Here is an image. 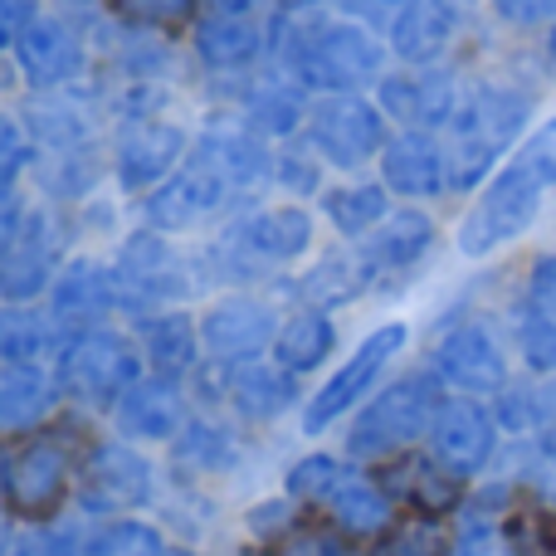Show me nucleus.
<instances>
[{
    "mask_svg": "<svg viewBox=\"0 0 556 556\" xmlns=\"http://www.w3.org/2000/svg\"><path fill=\"white\" fill-rule=\"evenodd\" d=\"M269 172V156L254 137L244 132H205L195 156L176 176H166L147 201V225L152 230H186L201 215H211L215 205H225V195L254 186Z\"/></svg>",
    "mask_w": 556,
    "mask_h": 556,
    "instance_id": "nucleus-1",
    "label": "nucleus"
},
{
    "mask_svg": "<svg viewBox=\"0 0 556 556\" xmlns=\"http://www.w3.org/2000/svg\"><path fill=\"white\" fill-rule=\"evenodd\" d=\"M78 464H84V450L64 430H35L10 440L5 469H0L10 518L49 522L68 498V489H78Z\"/></svg>",
    "mask_w": 556,
    "mask_h": 556,
    "instance_id": "nucleus-2",
    "label": "nucleus"
},
{
    "mask_svg": "<svg viewBox=\"0 0 556 556\" xmlns=\"http://www.w3.org/2000/svg\"><path fill=\"white\" fill-rule=\"evenodd\" d=\"M440 376H401L391 391H381L362 415L352 420L346 454L352 459H401L420 440H430L440 420Z\"/></svg>",
    "mask_w": 556,
    "mask_h": 556,
    "instance_id": "nucleus-3",
    "label": "nucleus"
},
{
    "mask_svg": "<svg viewBox=\"0 0 556 556\" xmlns=\"http://www.w3.org/2000/svg\"><path fill=\"white\" fill-rule=\"evenodd\" d=\"M528 113L532 98L518 88H473L469 98H459V113L450 117V186H479L503 156V147L528 127Z\"/></svg>",
    "mask_w": 556,
    "mask_h": 556,
    "instance_id": "nucleus-4",
    "label": "nucleus"
},
{
    "mask_svg": "<svg viewBox=\"0 0 556 556\" xmlns=\"http://www.w3.org/2000/svg\"><path fill=\"white\" fill-rule=\"evenodd\" d=\"M542 191H547V186H542V176L528 172V166L513 156V162L489 181V191L479 195V205L464 215L459 250L469 254V260H483V254L503 250L508 240H518V235L538 220Z\"/></svg>",
    "mask_w": 556,
    "mask_h": 556,
    "instance_id": "nucleus-5",
    "label": "nucleus"
},
{
    "mask_svg": "<svg viewBox=\"0 0 556 556\" xmlns=\"http://www.w3.org/2000/svg\"><path fill=\"white\" fill-rule=\"evenodd\" d=\"M298 78L323 93H352L366 78L381 74V45L362 25H307L288 49Z\"/></svg>",
    "mask_w": 556,
    "mask_h": 556,
    "instance_id": "nucleus-6",
    "label": "nucleus"
},
{
    "mask_svg": "<svg viewBox=\"0 0 556 556\" xmlns=\"http://www.w3.org/2000/svg\"><path fill=\"white\" fill-rule=\"evenodd\" d=\"M137 381H142L137 352L113 332L88 327L59 352V386L84 405H117Z\"/></svg>",
    "mask_w": 556,
    "mask_h": 556,
    "instance_id": "nucleus-7",
    "label": "nucleus"
},
{
    "mask_svg": "<svg viewBox=\"0 0 556 556\" xmlns=\"http://www.w3.org/2000/svg\"><path fill=\"white\" fill-rule=\"evenodd\" d=\"M313 250V215L298 211V205H278V211H260L230 230L215 254H230L225 278H250L260 269H283V264L303 260Z\"/></svg>",
    "mask_w": 556,
    "mask_h": 556,
    "instance_id": "nucleus-8",
    "label": "nucleus"
},
{
    "mask_svg": "<svg viewBox=\"0 0 556 556\" xmlns=\"http://www.w3.org/2000/svg\"><path fill=\"white\" fill-rule=\"evenodd\" d=\"M405 337H410V332H405V323H386V327H376L371 337H362V346L352 352V362L337 366V371L323 381V391L307 401L303 430L307 434H323L327 425H337L342 415H352V405H362L366 391L381 381V371L395 362V356H401Z\"/></svg>",
    "mask_w": 556,
    "mask_h": 556,
    "instance_id": "nucleus-9",
    "label": "nucleus"
},
{
    "mask_svg": "<svg viewBox=\"0 0 556 556\" xmlns=\"http://www.w3.org/2000/svg\"><path fill=\"white\" fill-rule=\"evenodd\" d=\"M152 493H156L152 464L132 444L98 440L84 450V464H78V503L88 513H132L142 503H152Z\"/></svg>",
    "mask_w": 556,
    "mask_h": 556,
    "instance_id": "nucleus-10",
    "label": "nucleus"
},
{
    "mask_svg": "<svg viewBox=\"0 0 556 556\" xmlns=\"http://www.w3.org/2000/svg\"><path fill=\"white\" fill-rule=\"evenodd\" d=\"M0 293L5 303H29L54 278V235L45 215L20 211L15 195H5V225H0Z\"/></svg>",
    "mask_w": 556,
    "mask_h": 556,
    "instance_id": "nucleus-11",
    "label": "nucleus"
},
{
    "mask_svg": "<svg viewBox=\"0 0 556 556\" xmlns=\"http://www.w3.org/2000/svg\"><path fill=\"white\" fill-rule=\"evenodd\" d=\"M113 278L117 303L132 307V313H166V303H176L186 293V274L162 235H132L117 254Z\"/></svg>",
    "mask_w": 556,
    "mask_h": 556,
    "instance_id": "nucleus-12",
    "label": "nucleus"
},
{
    "mask_svg": "<svg viewBox=\"0 0 556 556\" xmlns=\"http://www.w3.org/2000/svg\"><path fill=\"white\" fill-rule=\"evenodd\" d=\"M307 137L313 147L337 166H362L366 156L386 152V127L381 113L371 103H362L356 93H332L307 113Z\"/></svg>",
    "mask_w": 556,
    "mask_h": 556,
    "instance_id": "nucleus-13",
    "label": "nucleus"
},
{
    "mask_svg": "<svg viewBox=\"0 0 556 556\" xmlns=\"http://www.w3.org/2000/svg\"><path fill=\"white\" fill-rule=\"evenodd\" d=\"M430 366L444 386H454L464 395H493L508 386V356L493 342L489 327L479 323H464L450 337H440V346L430 352Z\"/></svg>",
    "mask_w": 556,
    "mask_h": 556,
    "instance_id": "nucleus-14",
    "label": "nucleus"
},
{
    "mask_svg": "<svg viewBox=\"0 0 556 556\" xmlns=\"http://www.w3.org/2000/svg\"><path fill=\"white\" fill-rule=\"evenodd\" d=\"M430 450L444 469H454L459 479H473L479 469H489L493 450H498V425L479 401H444L440 420L430 430Z\"/></svg>",
    "mask_w": 556,
    "mask_h": 556,
    "instance_id": "nucleus-15",
    "label": "nucleus"
},
{
    "mask_svg": "<svg viewBox=\"0 0 556 556\" xmlns=\"http://www.w3.org/2000/svg\"><path fill=\"white\" fill-rule=\"evenodd\" d=\"M274 307L264 298H250V293H230L220 298L215 307H205L201 317V342L211 356H220L225 366L230 362H250L260 356L264 346L274 342Z\"/></svg>",
    "mask_w": 556,
    "mask_h": 556,
    "instance_id": "nucleus-16",
    "label": "nucleus"
},
{
    "mask_svg": "<svg viewBox=\"0 0 556 556\" xmlns=\"http://www.w3.org/2000/svg\"><path fill=\"white\" fill-rule=\"evenodd\" d=\"M323 513L327 522H332L337 532H346V538H386V532L395 528V503H391V489L376 479H366V473L346 469L342 479L332 483V493L323 498Z\"/></svg>",
    "mask_w": 556,
    "mask_h": 556,
    "instance_id": "nucleus-17",
    "label": "nucleus"
},
{
    "mask_svg": "<svg viewBox=\"0 0 556 556\" xmlns=\"http://www.w3.org/2000/svg\"><path fill=\"white\" fill-rule=\"evenodd\" d=\"M59 376H49L35 362H5L0 366V425L10 440L35 434L49 415L59 410Z\"/></svg>",
    "mask_w": 556,
    "mask_h": 556,
    "instance_id": "nucleus-18",
    "label": "nucleus"
},
{
    "mask_svg": "<svg viewBox=\"0 0 556 556\" xmlns=\"http://www.w3.org/2000/svg\"><path fill=\"white\" fill-rule=\"evenodd\" d=\"M430 244H434V220H430V215L401 211V215H391L386 225H376V230L366 235V244L356 250V260H362L366 278L376 283V278H391V274L415 269V264L430 254Z\"/></svg>",
    "mask_w": 556,
    "mask_h": 556,
    "instance_id": "nucleus-19",
    "label": "nucleus"
},
{
    "mask_svg": "<svg viewBox=\"0 0 556 556\" xmlns=\"http://www.w3.org/2000/svg\"><path fill=\"white\" fill-rule=\"evenodd\" d=\"M186 152V132L172 123H137L127 127L123 147H117V181L127 186V191H147V186L166 181L172 176V166L181 162Z\"/></svg>",
    "mask_w": 556,
    "mask_h": 556,
    "instance_id": "nucleus-20",
    "label": "nucleus"
},
{
    "mask_svg": "<svg viewBox=\"0 0 556 556\" xmlns=\"http://www.w3.org/2000/svg\"><path fill=\"white\" fill-rule=\"evenodd\" d=\"M15 59H20V68H25V78L35 88H54V84H64V78L78 74L84 49H78L74 29H68L64 20L35 15L25 25V35L15 39Z\"/></svg>",
    "mask_w": 556,
    "mask_h": 556,
    "instance_id": "nucleus-21",
    "label": "nucleus"
},
{
    "mask_svg": "<svg viewBox=\"0 0 556 556\" xmlns=\"http://www.w3.org/2000/svg\"><path fill=\"white\" fill-rule=\"evenodd\" d=\"M459 35V10L454 0H405L395 10L391 25V49L405 64H434L450 49V39Z\"/></svg>",
    "mask_w": 556,
    "mask_h": 556,
    "instance_id": "nucleus-22",
    "label": "nucleus"
},
{
    "mask_svg": "<svg viewBox=\"0 0 556 556\" xmlns=\"http://www.w3.org/2000/svg\"><path fill=\"white\" fill-rule=\"evenodd\" d=\"M381 176L401 195H434L450 186V152L425 132H405L395 142H386Z\"/></svg>",
    "mask_w": 556,
    "mask_h": 556,
    "instance_id": "nucleus-23",
    "label": "nucleus"
},
{
    "mask_svg": "<svg viewBox=\"0 0 556 556\" xmlns=\"http://www.w3.org/2000/svg\"><path fill=\"white\" fill-rule=\"evenodd\" d=\"M225 401L244 415V420H274L298 401L293 371L278 362H230L225 371Z\"/></svg>",
    "mask_w": 556,
    "mask_h": 556,
    "instance_id": "nucleus-24",
    "label": "nucleus"
},
{
    "mask_svg": "<svg viewBox=\"0 0 556 556\" xmlns=\"http://www.w3.org/2000/svg\"><path fill=\"white\" fill-rule=\"evenodd\" d=\"M113 410H117L123 434H132V440H172V434L181 430L186 405H181V391H176L172 376H142Z\"/></svg>",
    "mask_w": 556,
    "mask_h": 556,
    "instance_id": "nucleus-25",
    "label": "nucleus"
},
{
    "mask_svg": "<svg viewBox=\"0 0 556 556\" xmlns=\"http://www.w3.org/2000/svg\"><path fill=\"white\" fill-rule=\"evenodd\" d=\"M113 303H117V278L98 260H74L54 283V323L78 327V332H88Z\"/></svg>",
    "mask_w": 556,
    "mask_h": 556,
    "instance_id": "nucleus-26",
    "label": "nucleus"
},
{
    "mask_svg": "<svg viewBox=\"0 0 556 556\" xmlns=\"http://www.w3.org/2000/svg\"><path fill=\"white\" fill-rule=\"evenodd\" d=\"M381 103L391 117L410 127H434V123H450L459 113V93H454V78L450 74H405V78H386L381 84Z\"/></svg>",
    "mask_w": 556,
    "mask_h": 556,
    "instance_id": "nucleus-27",
    "label": "nucleus"
},
{
    "mask_svg": "<svg viewBox=\"0 0 556 556\" xmlns=\"http://www.w3.org/2000/svg\"><path fill=\"white\" fill-rule=\"evenodd\" d=\"M386 489H391V498L410 503L415 513L440 518V513H450L459 503V473L444 469L440 459H410V454H401L386 469Z\"/></svg>",
    "mask_w": 556,
    "mask_h": 556,
    "instance_id": "nucleus-28",
    "label": "nucleus"
},
{
    "mask_svg": "<svg viewBox=\"0 0 556 556\" xmlns=\"http://www.w3.org/2000/svg\"><path fill=\"white\" fill-rule=\"evenodd\" d=\"M337 346V327L332 317L323 313V307H303V313H293L283 327H278L274 337V362L283 366V371H313V366H323L327 356H332Z\"/></svg>",
    "mask_w": 556,
    "mask_h": 556,
    "instance_id": "nucleus-29",
    "label": "nucleus"
},
{
    "mask_svg": "<svg viewBox=\"0 0 556 556\" xmlns=\"http://www.w3.org/2000/svg\"><path fill=\"white\" fill-rule=\"evenodd\" d=\"M142 352L152 376H186L195 366V323L186 313H152L142 327Z\"/></svg>",
    "mask_w": 556,
    "mask_h": 556,
    "instance_id": "nucleus-30",
    "label": "nucleus"
},
{
    "mask_svg": "<svg viewBox=\"0 0 556 556\" xmlns=\"http://www.w3.org/2000/svg\"><path fill=\"white\" fill-rule=\"evenodd\" d=\"M195 49H201V59L211 68H240L260 54V35H254V25H244L240 15H220L195 29Z\"/></svg>",
    "mask_w": 556,
    "mask_h": 556,
    "instance_id": "nucleus-31",
    "label": "nucleus"
},
{
    "mask_svg": "<svg viewBox=\"0 0 556 556\" xmlns=\"http://www.w3.org/2000/svg\"><path fill=\"white\" fill-rule=\"evenodd\" d=\"M323 211H327V220L346 235V240H362V235H371L376 225L391 220V215H386V191L381 186H342V191H327Z\"/></svg>",
    "mask_w": 556,
    "mask_h": 556,
    "instance_id": "nucleus-32",
    "label": "nucleus"
},
{
    "mask_svg": "<svg viewBox=\"0 0 556 556\" xmlns=\"http://www.w3.org/2000/svg\"><path fill=\"white\" fill-rule=\"evenodd\" d=\"M49 346H54V323L35 313H20V303H10L5 323H0V362H35L45 366Z\"/></svg>",
    "mask_w": 556,
    "mask_h": 556,
    "instance_id": "nucleus-33",
    "label": "nucleus"
},
{
    "mask_svg": "<svg viewBox=\"0 0 556 556\" xmlns=\"http://www.w3.org/2000/svg\"><path fill=\"white\" fill-rule=\"evenodd\" d=\"M250 123L269 137H288L298 123H303V93L283 78H264L250 93Z\"/></svg>",
    "mask_w": 556,
    "mask_h": 556,
    "instance_id": "nucleus-34",
    "label": "nucleus"
},
{
    "mask_svg": "<svg viewBox=\"0 0 556 556\" xmlns=\"http://www.w3.org/2000/svg\"><path fill=\"white\" fill-rule=\"evenodd\" d=\"M362 283H371L362 260H356V254H332V260H323L303 278V293L313 298L317 307H337V303H352V298L362 293Z\"/></svg>",
    "mask_w": 556,
    "mask_h": 556,
    "instance_id": "nucleus-35",
    "label": "nucleus"
},
{
    "mask_svg": "<svg viewBox=\"0 0 556 556\" xmlns=\"http://www.w3.org/2000/svg\"><path fill=\"white\" fill-rule=\"evenodd\" d=\"M371 556H454V547H450V532H444L440 518L415 513V518L395 522V528L376 542Z\"/></svg>",
    "mask_w": 556,
    "mask_h": 556,
    "instance_id": "nucleus-36",
    "label": "nucleus"
},
{
    "mask_svg": "<svg viewBox=\"0 0 556 556\" xmlns=\"http://www.w3.org/2000/svg\"><path fill=\"white\" fill-rule=\"evenodd\" d=\"M176 464L195 473H211V469H230L235 464V440L225 430H215L211 420H195L186 425V434L176 440Z\"/></svg>",
    "mask_w": 556,
    "mask_h": 556,
    "instance_id": "nucleus-37",
    "label": "nucleus"
},
{
    "mask_svg": "<svg viewBox=\"0 0 556 556\" xmlns=\"http://www.w3.org/2000/svg\"><path fill=\"white\" fill-rule=\"evenodd\" d=\"M88 556H172L162 532L147 522H113V528L88 538Z\"/></svg>",
    "mask_w": 556,
    "mask_h": 556,
    "instance_id": "nucleus-38",
    "label": "nucleus"
},
{
    "mask_svg": "<svg viewBox=\"0 0 556 556\" xmlns=\"http://www.w3.org/2000/svg\"><path fill=\"white\" fill-rule=\"evenodd\" d=\"M346 473L342 459H332V454H307V459H298L293 469H288V498L307 503V508H323V498L332 493V483Z\"/></svg>",
    "mask_w": 556,
    "mask_h": 556,
    "instance_id": "nucleus-39",
    "label": "nucleus"
},
{
    "mask_svg": "<svg viewBox=\"0 0 556 556\" xmlns=\"http://www.w3.org/2000/svg\"><path fill=\"white\" fill-rule=\"evenodd\" d=\"M274 556H362L356 552V538L337 532L332 522L327 528H313V522H298L288 538L274 542Z\"/></svg>",
    "mask_w": 556,
    "mask_h": 556,
    "instance_id": "nucleus-40",
    "label": "nucleus"
},
{
    "mask_svg": "<svg viewBox=\"0 0 556 556\" xmlns=\"http://www.w3.org/2000/svg\"><path fill=\"white\" fill-rule=\"evenodd\" d=\"M518 352L532 371H556V323L532 303L518 317Z\"/></svg>",
    "mask_w": 556,
    "mask_h": 556,
    "instance_id": "nucleus-41",
    "label": "nucleus"
},
{
    "mask_svg": "<svg viewBox=\"0 0 556 556\" xmlns=\"http://www.w3.org/2000/svg\"><path fill=\"white\" fill-rule=\"evenodd\" d=\"M108 5H113V15L147 29H172L195 15V0H108Z\"/></svg>",
    "mask_w": 556,
    "mask_h": 556,
    "instance_id": "nucleus-42",
    "label": "nucleus"
},
{
    "mask_svg": "<svg viewBox=\"0 0 556 556\" xmlns=\"http://www.w3.org/2000/svg\"><path fill=\"white\" fill-rule=\"evenodd\" d=\"M518 162L528 166V172H538L542 186H556V117H552L547 127H538L528 142H522Z\"/></svg>",
    "mask_w": 556,
    "mask_h": 556,
    "instance_id": "nucleus-43",
    "label": "nucleus"
},
{
    "mask_svg": "<svg viewBox=\"0 0 556 556\" xmlns=\"http://www.w3.org/2000/svg\"><path fill=\"white\" fill-rule=\"evenodd\" d=\"M0 147H5V162H0V181H5V195H15V181L29 162V142L20 132V123H5L0 127Z\"/></svg>",
    "mask_w": 556,
    "mask_h": 556,
    "instance_id": "nucleus-44",
    "label": "nucleus"
},
{
    "mask_svg": "<svg viewBox=\"0 0 556 556\" xmlns=\"http://www.w3.org/2000/svg\"><path fill=\"white\" fill-rule=\"evenodd\" d=\"M532 430H538L542 450L556 454V376L532 395Z\"/></svg>",
    "mask_w": 556,
    "mask_h": 556,
    "instance_id": "nucleus-45",
    "label": "nucleus"
},
{
    "mask_svg": "<svg viewBox=\"0 0 556 556\" xmlns=\"http://www.w3.org/2000/svg\"><path fill=\"white\" fill-rule=\"evenodd\" d=\"M528 303L542 307V313L556 323V260H538L528 274Z\"/></svg>",
    "mask_w": 556,
    "mask_h": 556,
    "instance_id": "nucleus-46",
    "label": "nucleus"
},
{
    "mask_svg": "<svg viewBox=\"0 0 556 556\" xmlns=\"http://www.w3.org/2000/svg\"><path fill=\"white\" fill-rule=\"evenodd\" d=\"M493 10L508 25H547V20H556V0H493Z\"/></svg>",
    "mask_w": 556,
    "mask_h": 556,
    "instance_id": "nucleus-47",
    "label": "nucleus"
},
{
    "mask_svg": "<svg viewBox=\"0 0 556 556\" xmlns=\"http://www.w3.org/2000/svg\"><path fill=\"white\" fill-rule=\"evenodd\" d=\"M528 493L547 513H556V454H542V459L528 469Z\"/></svg>",
    "mask_w": 556,
    "mask_h": 556,
    "instance_id": "nucleus-48",
    "label": "nucleus"
},
{
    "mask_svg": "<svg viewBox=\"0 0 556 556\" xmlns=\"http://www.w3.org/2000/svg\"><path fill=\"white\" fill-rule=\"evenodd\" d=\"M250 528L260 532V538H269V532H274V542H278V538H288L298 522L288 518V503H260V508L250 513Z\"/></svg>",
    "mask_w": 556,
    "mask_h": 556,
    "instance_id": "nucleus-49",
    "label": "nucleus"
},
{
    "mask_svg": "<svg viewBox=\"0 0 556 556\" xmlns=\"http://www.w3.org/2000/svg\"><path fill=\"white\" fill-rule=\"evenodd\" d=\"M278 166V181H288L293 191H313L317 186V166H307L303 156H283V162H274Z\"/></svg>",
    "mask_w": 556,
    "mask_h": 556,
    "instance_id": "nucleus-50",
    "label": "nucleus"
},
{
    "mask_svg": "<svg viewBox=\"0 0 556 556\" xmlns=\"http://www.w3.org/2000/svg\"><path fill=\"white\" fill-rule=\"evenodd\" d=\"M215 5H220L225 15H244V10H254L260 0H215Z\"/></svg>",
    "mask_w": 556,
    "mask_h": 556,
    "instance_id": "nucleus-51",
    "label": "nucleus"
},
{
    "mask_svg": "<svg viewBox=\"0 0 556 556\" xmlns=\"http://www.w3.org/2000/svg\"><path fill=\"white\" fill-rule=\"evenodd\" d=\"M356 10H371V5H386V0H352Z\"/></svg>",
    "mask_w": 556,
    "mask_h": 556,
    "instance_id": "nucleus-52",
    "label": "nucleus"
},
{
    "mask_svg": "<svg viewBox=\"0 0 556 556\" xmlns=\"http://www.w3.org/2000/svg\"><path fill=\"white\" fill-rule=\"evenodd\" d=\"M172 556H186V552H172Z\"/></svg>",
    "mask_w": 556,
    "mask_h": 556,
    "instance_id": "nucleus-53",
    "label": "nucleus"
}]
</instances>
